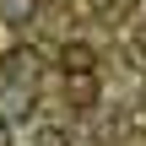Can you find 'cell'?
I'll return each mask as SVG.
<instances>
[{"instance_id":"cell-1","label":"cell","mask_w":146,"mask_h":146,"mask_svg":"<svg viewBox=\"0 0 146 146\" xmlns=\"http://www.w3.org/2000/svg\"><path fill=\"white\" fill-rule=\"evenodd\" d=\"M60 65H65L70 76H92V70H98V54H92L87 43H65V49H60Z\"/></svg>"},{"instance_id":"cell-2","label":"cell","mask_w":146,"mask_h":146,"mask_svg":"<svg viewBox=\"0 0 146 146\" xmlns=\"http://www.w3.org/2000/svg\"><path fill=\"white\" fill-rule=\"evenodd\" d=\"M33 11H38V0H0V22H33Z\"/></svg>"},{"instance_id":"cell-3","label":"cell","mask_w":146,"mask_h":146,"mask_svg":"<svg viewBox=\"0 0 146 146\" xmlns=\"http://www.w3.org/2000/svg\"><path fill=\"white\" fill-rule=\"evenodd\" d=\"M27 114H33V98L11 87V92H5V119H27Z\"/></svg>"},{"instance_id":"cell-4","label":"cell","mask_w":146,"mask_h":146,"mask_svg":"<svg viewBox=\"0 0 146 146\" xmlns=\"http://www.w3.org/2000/svg\"><path fill=\"white\" fill-rule=\"evenodd\" d=\"M0 146H11V119H5V108H0Z\"/></svg>"},{"instance_id":"cell-5","label":"cell","mask_w":146,"mask_h":146,"mask_svg":"<svg viewBox=\"0 0 146 146\" xmlns=\"http://www.w3.org/2000/svg\"><path fill=\"white\" fill-rule=\"evenodd\" d=\"M135 49H141V54H146V27H135Z\"/></svg>"},{"instance_id":"cell-6","label":"cell","mask_w":146,"mask_h":146,"mask_svg":"<svg viewBox=\"0 0 146 146\" xmlns=\"http://www.w3.org/2000/svg\"><path fill=\"white\" fill-rule=\"evenodd\" d=\"M87 5H92V11H108V5H114V0H87Z\"/></svg>"}]
</instances>
